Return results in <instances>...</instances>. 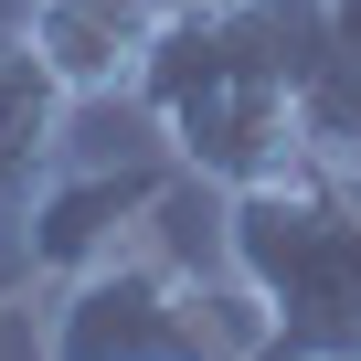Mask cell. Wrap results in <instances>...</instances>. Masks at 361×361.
Returning <instances> with one entry per match:
<instances>
[{
    "instance_id": "obj_9",
    "label": "cell",
    "mask_w": 361,
    "mask_h": 361,
    "mask_svg": "<svg viewBox=\"0 0 361 361\" xmlns=\"http://www.w3.org/2000/svg\"><path fill=\"white\" fill-rule=\"evenodd\" d=\"M0 224H11V213H0Z\"/></svg>"
},
{
    "instance_id": "obj_5",
    "label": "cell",
    "mask_w": 361,
    "mask_h": 361,
    "mask_svg": "<svg viewBox=\"0 0 361 361\" xmlns=\"http://www.w3.org/2000/svg\"><path fill=\"white\" fill-rule=\"evenodd\" d=\"M22 32L75 85V106H128L159 43V0H22Z\"/></svg>"
},
{
    "instance_id": "obj_10",
    "label": "cell",
    "mask_w": 361,
    "mask_h": 361,
    "mask_svg": "<svg viewBox=\"0 0 361 361\" xmlns=\"http://www.w3.org/2000/svg\"><path fill=\"white\" fill-rule=\"evenodd\" d=\"M159 11H170V0H159Z\"/></svg>"
},
{
    "instance_id": "obj_3",
    "label": "cell",
    "mask_w": 361,
    "mask_h": 361,
    "mask_svg": "<svg viewBox=\"0 0 361 361\" xmlns=\"http://www.w3.org/2000/svg\"><path fill=\"white\" fill-rule=\"evenodd\" d=\"M266 350L276 319L234 266H180L159 245L106 255L43 308V361H266Z\"/></svg>"
},
{
    "instance_id": "obj_4",
    "label": "cell",
    "mask_w": 361,
    "mask_h": 361,
    "mask_svg": "<svg viewBox=\"0 0 361 361\" xmlns=\"http://www.w3.org/2000/svg\"><path fill=\"white\" fill-rule=\"evenodd\" d=\"M170 180H180V159H170L159 138H128L117 159H54L32 192L11 202V255H22V276H32V287H75V276H96L106 255L149 245Z\"/></svg>"
},
{
    "instance_id": "obj_2",
    "label": "cell",
    "mask_w": 361,
    "mask_h": 361,
    "mask_svg": "<svg viewBox=\"0 0 361 361\" xmlns=\"http://www.w3.org/2000/svg\"><path fill=\"white\" fill-rule=\"evenodd\" d=\"M224 266L276 319L266 361H350L361 350V202L329 159L224 192Z\"/></svg>"
},
{
    "instance_id": "obj_7",
    "label": "cell",
    "mask_w": 361,
    "mask_h": 361,
    "mask_svg": "<svg viewBox=\"0 0 361 361\" xmlns=\"http://www.w3.org/2000/svg\"><path fill=\"white\" fill-rule=\"evenodd\" d=\"M308 159L361 170V0H329V43L308 85Z\"/></svg>"
},
{
    "instance_id": "obj_8",
    "label": "cell",
    "mask_w": 361,
    "mask_h": 361,
    "mask_svg": "<svg viewBox=\"0 0 361 361\" xmlns=\"http://www.w3.org/2000/svg\"><path fill=\"white\" fill-rule=\"evenodd\" d=\"M340 180H350V202H361V170H340Z\"/></svg>"
},
{
    "instance_id": "obj_6",
    "label": "cell",
    "mask_w": 361,
    "mask_h": 361,
    "mask_svg": "<svg viewBox=\"0 0 361 361\" xmlns=\"http://www.w3.org/2000/svg\"><path fill=\"white\" fill-rule=\"evenodd\" d=\"M64 138H75V85H64V75L32 54V32L11 22V32H0V213L64 159Z\"/></svg>"
},
{
    "instance_id": "obj_11",
    "label": "cell",
    "mask_w": 361,
    "mask_h": 361,
    "mask_svg": "<svg viewBox=\"0 0 361 361\" xmlns=\"http://www.w3.org/2000/svg\"><path fill=\"white\" fill-rule=\"evenodd\" d=\"M350 361H361V350H350Z\"/></svg>"
},
{
    "instance_id": "obj_1",
    "label": "cell",
    "mask_w": 361,
    "mask_h": 361,
    "mask_svg": "<svg viewBox=\"0 0 361 361\" xmlns=\"http://www.w3.org/2000/svg\"><path fill=\"white\" fill-rule=\"evenodd\" d=\"M319 43H329V0H170L138 64V117L180 170L245 192L308 159Z\"/></svg>"
}]
</instances>
